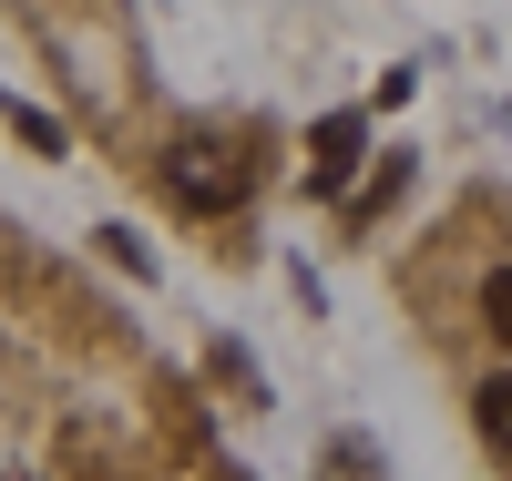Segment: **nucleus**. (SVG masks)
Segmentation results:
<instances>
[{
	"instance_id": "nucleus-2",
	"label": "nucleus",
	"mask_w": 512,
	"mask_h": 481,
	"mask_svg": "<svg viewBox=\"0 0 512 481\" xmlns=\"http://www.w3.org/2000/svg\"><path fill=\"white\" fill-rule=\"evenodd\" d=\"M359 154H369V123H359V113H328V123H318V164H308V185L338 195V185L359 174Z\"/></svg>"
},
{
	"instance_id": "nucleus-4",
	"label": "nucleus",
	"mask_w": 512,
	"mask_h": 481,
	"mask_svg": "<svg viewBox=\"0 0 512 481\" xmlns=\"http://www.w3.org/2000/svg\"><path fill=\"white\" fill-rule=\"evenodd\" d=\"M11 134H21L31 154H62V123H52V113H31V103H11Z\"/></svg>"
},
{
	"instance_id": "nucleus-1",
	"label": "nucleus",
	"mask_w": 512,
	"mask_h": 481,
	"mask_svg": "<svg viewBox=\"0 0 512 481\" xmlns=\"http://www.w3.org/2000/svg\"><path fill=\"white\" fill-rule=\"evenodd\" d=\"M164 195L195 205V215H226L246 195V154L216 144V134H175V144H164Z\"/></svg>"
},
{
	"instance_id": "nucleus-3",
	"label": "nucleus",
	"mask_w": 512,
	"mask_h": 481,
	"mask_svg": "<svg viewBox=\"0 0 512 481\" xmlns=\"http://www.w3.org/2000/svg\"><path fill=\"white\" fill-rule=\"evenodd\" d=\"M472 410H482V441H492V451H512V389H502V379H482V389H472Z\"/></svg>"
},
{
	"instance_id": "nucleus-5",
	"label": "nucleus",
	"mask_w": 512,
	"mask_h": 481,
	"mask_svg": "<svg viewBox=\"0 0 512 481\" xmlns=\"http://www.w3.org/2000/svg\"><path fill=\"white\" fill-rule=\"evenodd\" d=\"M482 318H492V338H512V277H502V267L482 277Z\"/></svg>"
}]
</instances>
